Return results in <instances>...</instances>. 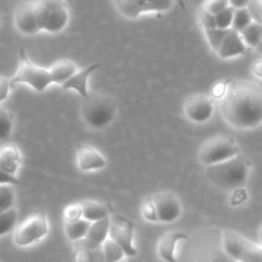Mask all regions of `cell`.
<instances>
[{"label":"cell","instance_id":"cell-17","mask_svg":"<svg viewBox=\"0 0 262 262\" xmlns=\"http://www.w3.org/2000/svg\"><path fill=\"white\" fill-rule=\"evenodd\" d=\"M246 51H247V45L243 41L241 33L230 28V30H228L222 46L217 50V55L222 59H230L243 55V54H246Z\"/></svg>","mask_w":262,"mask_h":262},{"label":"cell","instance_id":"cell-3","mask_svg":"<svg viewBox=\"0 0 262 262\" xmlns=\"http://www.w3.org/2000/svg\"><path fill=\"white\" fill-rule=\"evenodd\" d=\"M81 117L83 122L92 129H102L114 120L117 115V101L113 96L97 92L82 99Z\"/></svg>","mask_w":262,"mask_h":262},{"label":"cell","instance_id":"cell-16","mask_svg":"<svg viewBox=\"0 0 262 262\" xmlns=\"http://www.w3.org/2000/svg\"><path fill=\"white\" fill-rule=\"evenodd\" d=\"M22 165L20 150L13 143L0 146V170L10 177H14L19 171Z\"/></svg>","mask_w":262,"mask_h":262},{"label":"cell","instance_id":"cell-36","mask_svg":"<svg viewBox=\"0 0 262 262\" xmlns=\"http://www.w3.org/2000/svg\"><path fill=\"white\" fill-rule=\"evenodd\" d=\"M12 81L4 76H0V104L8 99L12 90Z\"/></svg>","mask_w":262,"mask_h":262},{"label":"cell","instance_id":"cell-4","mask_svg":"<svg viewBox=\"0 0 262 262\" xmlns=\"http://www.w3.org/2000/svg\"><path fill=\"white\" fill-rule=\"evenodd\" d=\"M35 13L40 31L58 33L69 22V12L64 0H35Z\"/></svg>","mask_w":262,"mask_h":262},{"label":"cell","instance_id":"cell-28","mask_svg":"<svg viewBox=\"0 0 262 262\" xmlns=\"http://www.w3.org/2000/svg\"><path fill=\"white\" fill-rule=\"evenodd\" d=\"M15 202L14 189L10 184H0V212L13 209Z\"/></svg>","mask_w":262,"mask_h":262},{"label":"cell","instance_id":"cell-23","mask_svg":"<svg viewBox=\"0 0 262 262\" xmlns=\"http://www.w3.org/2000/svg\"><path fill=\"white\" fill-rule=\"evenodd\" d=\"M90 227H91V223L84 219H81L77 220V222L64 223V232H66L67 238L69 241L76 243L87 237Z\"/></svg>","mask_w":262,"mask_h":262},{"label":"cell","instance_id":"cell-33","mask_svg":"<svg viewBox=\"0 0 262 262\" xmlns=\"http://www.w3.org/2000/svg\"><path fill=\"white\" fill-rule=\"evenodd\" d=\"M64 223H72L77 222V220L83 219L82 216V207L79 204H71L66 207L63 212Z\"/></svg>","mask_w":262,"mask_h":262},{"label":"cell","instance_id":"cell-25","mask_svg":"<svg viewBox=\"0 0 262 262\" xmlns=\"http://www.w3.org/2000/svg\"><path fill=\"white\" fill-rule=\"evenodd\" d=\"M102 251H104L105 262H120L125 256L123 248L110 238H107L104 242Z\"/></svg>","mask_w":262,"mask_h":262},{"label":"cell","instance_id":"cell-20","mask_svg":"<svg viewBox=\"0 0 262 262\" xmlns=\"http://www.w3.org/2000/svg\"><path fill=\"white\" fill-rule=\"evenodd\" d=\"M49 72L51 74L53 83L59 84L61 87L71 77H73L78 72V68H77L76 63H73L72 60L60 59V60H56L55 63L51 64Z\"/></svg>","mask_w":262,"mask_h":262},{"label":"cell","instance_id":"cell-39","mask_svg":"<svg viewBox=\"0 0 262 262\" xmlns=\"http://www.w3.org/2000/svg\"><path fill=\"white\" fill-rule=\"evenodd\" d=\"M252 0H229V7L237 9H245V8H248V5L251 4Z\"/></svg>","mask_w":262,"mask_h":262},{"label":"cell","instance_id":"cell-38","mask_svg":"<svg viewBox=\"0 0 262 262\" xmlns=\"http://www.w3.org/2000/svg\"><path fill=\"white\" fill-rule=\"evenodd\" d=\"M228 87H229V83H217L212 89V96H214V99H217L220 101L224 97V95L227 94Z\"/></svg>","mask_w":262,"mask_h":262},{"label":"cell","instance_id":"cell-6","mask_svg":"<svg viewBox=\"0 0 262 262\" xmlns=\"http://www.w3.org/2000/svg\"><path fill=\"white\" fill-rule=\"evenodd\" d=\"M10 81H12V86L27 84L37 92H43L50 84H53L49 68L38 67L32 63L26 54L25 49H20L19 67H18L17 73L14 74L13 78H10Z\"/></svg>","mask_w":262,"mask_h":262},{"label":"cell","instance_id":"cell-13","mask_svg":"<svg viewBox=\"0 0 262 262\" xmlns=\"http://www.w3.org/2000/svg\"><path fill=\"white\" fill-rule=\"evenodd\" d=\"M77 168L81 171H94L104 169L107 161L99 150L90 145H82L76 152Z\"/></svg>","mask_w":262,"mask_h":262},{"label":"cell","instance_id":"cell-30","mask_svg":"<svg viewBox=\"0 0 262 262\" xmlns=\"http://www.w3.org/2000/svg\"><path fill=\"white\" fill-rule=\"evenodd\" d=\"M13 118L7 109L0 106V141H7L13 132Z\"/></svg>","mask_w":262,"mask_h":262},{"label":"cell","instance_id":"cell-5","mask_svg":"<svg viewBox=\"0 0 262 262\" xmlns=\"http://www.w3.org/2000/svg\"><path fill=\"white\" fill-rule=\"evenodd\" d=\"M241 154L239 146L227 136H212L204 141L199 148V160L202 165L210 166L235 158Z\"/></svg>","mask_w":262,"mask_h":262},{"label":"cell","instance_id":"cell-10","mask_svg":"<svg viewBox=\"0 0 262 262\" xmlns=\"http://www.w3.org/2000/svg\"><path fill=\"white\" fill-rule=\"evenodd\" d=\"M215 110L214 99L206 94H193L186 99L183 112L187 119L196 124H202L210 120Z\"/></svg>","mask_w":262,"mask_h":262},{"label":"cell","instance_id":"cell-32","mask_svg":"<svg viewBox=\"0 0 262 262\" xmlns=\"http://www.w3.org/2000/svg\"><path fill=\"white\" fill-rule=\"evenodd\" d=\"M141 212H142V216L145 217L147 222L159 223L158 212H156V207H155V205H154L152 200H151V196L147 197V199L142 202V206H141Z\"/></svg>","mask_w":262,"mask_h":262},{"label":"cell","instance_id":"cell-40","mask_svg":"<svg viewBox=\"0 0 262 262\" xmlns=\"http://www.w3.org/2000/svg\"><path fill=\"white\" fill-rule=\"evenodd\" d=\"M19 183V181H18L17 178H14V177H10L8 176V174L3 173L2 170H0V184H18Z\"/></svg>","mask_w":262,"mask_h":262},{"label":"cell","instance_id":"cell-19","mask_svg":"<svg viewBox=\"0 0 262 262\" xmlns=\"http://www.w3.org/2000/svg\"><path fill=\"white\" fill-rule=\"evenodd\" d=\"M110 225H112V217L99 220V222L91 223L89 234L81 242L90 247H101L105 241L109 238Z\"/></svg>","mask_w":262,"mask_h":262},{"label":"cell","instance_id":"cell-27","mask_svg":"<svg viewBox=\"0 0 262 262\" xmlns=\"http://www.w3.org/2000/svg\"><path fill=\"white\" fill-rule=\"evenodd\" d=\"M252 22H253V18L250 10H248V8H245V9H237L234 13V19H233L232 30L237 31V32L241 33Z\"/></svg>","mask_w":262,"mask_h":262},{"label":"cell","instance_id":"cell-18","mask_svg":"<svg viewBox=\"0 0 262 262\" xmlns=\"http://www.w3.org/2000/svg\"><path fill=\"white\" fill-rule=\"evenodd\" d=\"M100 67V63H94L91 66H87L86 68L83 69H78L76 74L73 77L68 79L66 83L61 86L63 90H73L76 91L82 99L87 97L90 95L89 87H87V83H89V77L96 71L97 68Z\"/></svg>","mask_w":262,"mask_h":262},{"label":"cell","instance_id":"cell-9","mask_svg":"<svg viewBox=\"0 0 262 262\" xmlns=\"http://www.w3.org/2000/svg\"><path fill=\"white\" fill-rule=\"evenodd\" d=\"M114 5L123 17L133 18L151 12H168L174 0H114Z\"/></svg>","mask_w":262,"mask_h":262},{"label":"cell","instance_id":"cell-2","mask_svg":"<svg viewBox=\"0 0 262 262\" xmlns=\"http://www.w3.org/2000/svg\"><path fill=\"white\" fill-rule=\"evenodd\" d=\"M205 174L214 186L225 191H234L242 188L247 182L250 176V163L242 154H239L223 163L205 166Z\"/></svg>","mask_w":262,"mask_h":262},{"label":"cell","instance_id":"cell-11","mask_svg":"<svg viewBox=\"0 0 262 262\" xmlns=\"http://www.w3.org/2000/svg\"><path fill=\"white\" fill-rule=\"evenodd\" d=\"M158 212L159 223H173L182 215V204L174 192H156L151 196Z\"/></svg>","mask_w":262,"mask_h":262},{"label":"cell","instance_id":"cell-26","mask_svg":"<svg viewBox=\"0 0 262 262\" xmlns=\"http://www.w3.org/2000/svg\"><path fill=\"white\" fill-rule=\"evenodd\" d=\"M17 220L18 214L14 207L8 210V211L0 212V237L12 232L14 229L15 224H17Z\"/></svg>","mask_w":262,"mask_h":262},{"label":"cell","instance_id":"cell-1","mask_svg":"<svg viewBox=\"0 0 262 262\" xmlns=\"http://www.w3.org/2000/svg\"><path fill=\"white\" fill-rule=\"evenodd\" d=\"M219 107L232 128L255 129L262 124V86L247 79L230 82Z\"/></svg>","mask_w":262,"mask_h":262},{"label":"cell","instance_id":"cell-41","mask_svg":"<svg viewBox=\"0 0 262 262\" xmlns=\"http://www.w3.org/2000/svg\"><path fill=\"white\" fill-rule=\"evenodd\" d=\"M251 69H252V73L255 74V77L262 79V59L256 60L255 63L252 64V67H251Z\"/></svg>","mask_w":262,"mask_h":262},{"label":"cell","instance_id":"cell-12","mask_svg":"<svg viewBox=\"0 0 262 262\" xmlns=\"http://www.w3.org/2000/svg\"><path fill=\"white\" fill-rule=\"evenodd\" d=\"M133 230L135 225L129 220L123 217L112 219L109 238L123 248L127 257H136L138 255L137 248L133 245Z\"/></svg>","mask_w":262,"mask_h":262},{"label":"cell","instance_id":"cell-29","mask_svg":"<svg viewBox=\"0 0 262 262\" xmlns=\"http://www.w3.org/2000/svg\"><path fill=\"white\" fill-rule=\"evenodd\" d=\"M228 30H222V28H210V30H204L205 37H206L207 42H209L210 48L214 51H216L222 46L223 41H224L225 36H227Z\"/></svg>","mask_w":262,"mask_h":262},{"label":"cell","instance_id":"cell-21","mask_svg":"<svg viewBox=\"0 0 262 262\" xmlns=\"http://www.w3.org/2000/svg\"><path fill=\"white\" fill-rule=\"evenodd\" d=\"M82 207V216L90 223L110 217V210L106 205L97 201H82L79 202Z\"/></svg>","mask_w":262,"mask_h":262},{"label":"cell","instance_id":"cell-34","mask_svg":"<svg viewBox=\"0 0 262 262\" xmlns=\"http://www.w3.org/2000/svg\"><path fill=\"white\" fill-rule=\"evenodd\" d=\"M199 20L200 25H201V27L204 30L216 28V18H215V14L207 12L204 8H201V10L199 12Z\"/></svg>","mask_w":262,"mask_h":262},{"label":"cell","instance_id":"cell-35","mask_svg":"<svg viewBox=\"0 0 262 262\" xmlns=\"http://www.w3.org/2000/svg\"><path fill=\"white\" fill-rule=\"evenodd\" d=\"M228 7H229V0H206L202 8L216 15L217 13H220Z\"/></svg>","mask_w":262,"mask_h":262},{"label":"cell","instance_id":"cell-24","mask_svg":"<svg viewBox=\"0 0 262 262\" xmlns=\"http://www.w3.org/2000/svg\"><path fill=\"white\" fill-rule=\"evenodd\" d=\"M243 41L247 45V48H257L262 41V23L253 20L246 30L241 32Z\"/></svg>","mask_w":262,"mask_h":262},{"label":"cell","instance_id":"cell-8","mask_svg":"<svg viewBox=\"0 0 262 262\" xmlns=\"http://www.w3.org/2000/svg\"><path fill=\"white\" fill-rule=\"evenodd\" d=\"M49 233L48 217L43 212H35L18 225L13 234V242L18 247H28L46 237Z\"/></svg>","mask_w":262,"mask_h":262},{"label":"cell","instance_id":"cell-43","mask_svg":"<svg viewBox=\"0 0 262 262\" xmlns=\"http://www.w3.org/2000/svg\"><path fill=\"white\" fill-rule=\"evenodd\" d=\"M256 49H257V51H258V53H261V54H262V41H261V42H260V45H258L257 48H256Z\"/></svg>","mask_w":262,"mask_h":262},{"label":"cell","instance_id":"cell-22","mask_svg":"<svg viewBox=\"0 0 262 262\" xmlns=\"http://www.w3.org/2000/svg\"><path fill=\"white\" fill-rule=\"evenodd\" d=\"M77 262H105L104 251L101 247H90L82 242L74 243Z\"/></svg>","mask_w":262,"mask_h":262},{"label":"cell","instance_id":"cell-15","mask_svg":"<svg viewBox=\"0 0 262 262\" xmlns=\"http://www.w3.org/2000/svg\"><path fill=\"white\" fill-rule=\"evenodd\" d=\"M188 239V234L181 230H169L164 233L158 242V255L165 262H178L177 260V246L182 241Z\"/></svg>","mask_w":262,"mask_h":262},{"label":"cell","instance_id":"cell-14","mask_svg":"<svg viewBox=\"0 0 262 262\" xmlns=\"http://www.w3.org/2000/svg\"><path fill=\"white\" fill-rule=\"evenodd\" d=\"M14 23L17 30L23 35H35L40 31L36 19L35 2L23 3L15 9Z\"/></svg>","mask_w":262,"mask_h":262},{"label":"cell","instance_id":"cell-42","mask_svg":"<svg viewBox=\"0 0 262 262\" xmlns=\"http://www.w3.org/2000/svg\"><path fill=\"white\" fill-rule=\"evenodd\" d=\"M258 237H260V243H261V246H262V225H261V228H260V233H258Z\"/></svg>","mask_w":262,"mask_h":262},{"label":"cell","instance_id":"cell-37","mask_svg":"<svg viewBox=\"0 0 262 262\" xmlns=\"http://www.w3.org/2000/svg\"><path fill=\"white\" fill-rule=\"evenodd\" d=\"M246 200H247V192H246V189L238 188L234 189V193L230 197V204L233 206H238V205L245 204Z\"/></svg>","mask_w":262,"mask_h":262},{"label":"cell","instance_id":"cell-31","mask_svg":"<svg viewBox=\"0 0 262 262\" xmlns=\"http://www.w3.org/2000/svg\"><path fill=\"white\" fill-rule=\"evenodd\" d=\"M235 9L232 7L225 8L220 13L215 15L216 18V27L222 28V30H230L233 25V19H234Z\"/></svg>","mask_w":262,"mask_h":262},{"label":"cell","instance_id":"cell-7","mask_svg":"<svg viewBox=\"0 0 262 262\" xmlns=\"http://www.w3.org/2000/svg\"><path fill=\"white\" fill-rule=\"evenodd\" d=\"M223 250L234 262H262V246L255 245L234 230L224 232Z\"/></svg>","mask_w":262,"mask_h":262}]
</instances>
